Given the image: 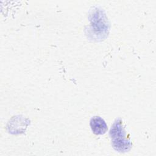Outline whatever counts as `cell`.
<instances>
[{
  "instance_id": "cell-1",
  "label": "cell",
  "mask_w": 156,
  "mask_h": 156,
  "mask_svg": "<svg viewBox=\"0 0 156 156\" xmlns=\"http://www.w3.org/2000/svg\"><path fill=\"white\" fill-rule=\"evenodd\" d=\"M110 135L112 138V145L116 151L125 152L129 150L131 143L125 138V132L120 119L116 120L112 126Z\"/></svg>"
},
{
  "instance_id": "cell-2",
  "label": "cell",
  "mask_w": 156,
  "mask_h": 156,
  "mask_svg": "<svg viewBox=\"0 0 156 156\" xmlns=\"http://www.w3.org/2000/svg\"><path fill=\"white\" fill-rule=\"evenodd\" d=\"M90 127L93 132L96 135L104 134L108 129L105 121L99 116H94L91 119Z\"/></svg>"
}]
</instances>
